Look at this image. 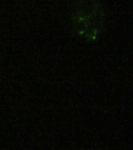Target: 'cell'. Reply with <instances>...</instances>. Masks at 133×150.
Returning <instances> with one entry per match:
<instances>
[{
  "label": "cell",
  "mask_w": 133,
  "mask_h": 150,
  "mask_svg": "<svg viewBox=\"0 0 133 150\" xmlns=\"http://www.w3.org/2000/svg\"><path fill=\"white\" fill-rule=\"evenodd\" d=\"M102 12L96 0L82 1L75 13V21L81 32L89 38H95L102 25Z\"/></svg>",
  "instance_id": "1"
}]
</instances>
